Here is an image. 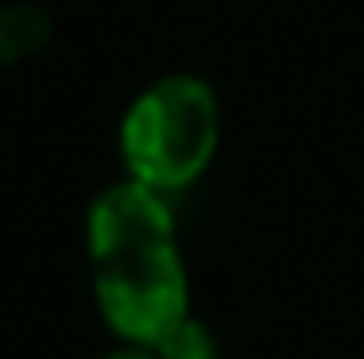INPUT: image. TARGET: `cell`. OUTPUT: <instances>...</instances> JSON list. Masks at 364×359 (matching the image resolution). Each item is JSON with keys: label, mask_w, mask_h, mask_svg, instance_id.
<instances>
[{"label": "cell", "mask_w": 364, "mask_h": 359, "mask_svg": "<svg viewBox=\"0 0 364 359\" xmlns=\"http://www.w3.org/2000/svg\"><path fill=\"white\" fill-rule=\"evenodd\" d=\"M217 134H222V116L203 79L194 74L157 79L134 97L120 125V153L129 180L157 194L194 184L217 153Z\"/></svg>", "instance_id": "cell-2"}, {"label": "cell", "mask_w": 364, "mask_h": 359, "mask_svg": "<svg viewBox=\"0 0 364 359\" xmlns=\"http://www.w3.org/2000/svg\"><path fill=\"white\" fill-rule=\"evenodd\" d=\"M51 37V18L33 5H5L0 9V65H14L23 55H33L37 46H46Z\"/></svg>", "instance_id": "cell-3"}, {"label": "cell", "mask_w": 364, "mask_h": 359, "mask_svg": "<svg viewBox=\"0 0 364 359\" xmlns=\"http://www.w3.org/2000/svg\"><path fill=\"white\" fill-rule=\"evenodd\" d=\"M148 350L157 359H217V341H213V332H208L198 318L185 314L180 323H171Z\"/></svg>", "instance_id": "cell-4"}, {"label": "cell", "mask_w": 364, "mask_h": 359, "mask_svg": "<svg viewBox=\"0 0 364 359\" xmlns=\"http://www.w3.org/2000/svg\"><path fill=\"white\" fill-rule=\"evenodd\" d=\"M92 290L107 327L134 346H152L189 314V281L176 249V216L157 189L139 180L102 189L88 207Z\"/></svg>", "instance_id": "cell-1"}, {"label": "cell", "mask_w": 364, "mask_h": 359, "mask_svg": "<svg viewBox=\"0 0 364 359\" xmlns=\"http://www.w3.org/2000/svg\"><path fill=\"white\" fill-rule=\"evenodd\" d=\"M107 359H157V355H152L148 346H134V341H129V346H124V350H111Z\"/></svg>", "instance_id": "cell-5"}]
</instances>
